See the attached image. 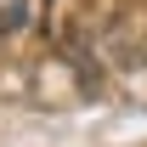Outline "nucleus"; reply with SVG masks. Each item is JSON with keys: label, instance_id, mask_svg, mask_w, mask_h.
I'll list each match as a JSON object with an SVG mask.
<instances>
[{"label": "nucleus", "instance_id": "obj_1", "mask_svg": "<svg viewBox=\"0 0 147 147\" xmlns=\"http://www.w3.org/2000/svg\"><path fill=\"white\" fill-rule=\"evenodd\" d=\"M28 23V0H0V34H17Z\"/></svg>", "mask_w": 147, "mask_h": 147}]
</instances>
